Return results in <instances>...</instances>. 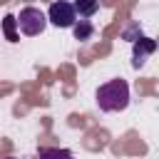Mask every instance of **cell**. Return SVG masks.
<instances>
[{"label":"cell","mask_w":159,"mask_h":159,"mask_svg":"<svg viewBox=\"0 0 159 159\" xmlns=\"http://www.w3.org/2000/svg\"><path fill=\"white\" fill-rule=\"evenodd\" d=\"M129 104V84L124 80H109L97 89V107L102 112H122Z\"/></svg>","instance_id":"cell-1"},{"label":"cell","mask_w":159,"mask_h":159,"mask_svg":"<svg viewBox=\"0 0 159 159\" xmlns=\"http://www.w3.org/2000/svg\"><path fill=\"white\" fill-rule=\"evenodd\" d=\"M15 22H17V27L22 30V35L35 37V35H40V32L45 30L47 17H45V12H42L40 7H22L20 15L15 17Z\"/></svg>","instance_id":"cell-2"},{"label":"cell","mask_w":159,"mask_h":159,"mask_svg":"<svg viewBox=\"0 0 159 159\" xmlns=\"http://www.w3.org/2000/svg\"><path fill=\"white\" fill-rule=\"evenodd\" d=\"M47 20H50L55 27H72L75 20H77L72 2H67V0H55V2L50 5V10H47Z\"/></svg>","instance_id":"cell-3"},{"label":"cell","mask_w":159,"mask_h":159,"mask_svg":"<svg viewBox=\"0 0 159 159\" xmlns=\"http://www.w3.org/2000/svg\"><path fill=\"white\" fill-rule=\"evenodd\" d=\"M132 42H134V47H132V57H134V60H132V62H134V67H142L144 60L157 50V42H154L152 37H142V35H139L137 40H132Z\"/></svg>","instance_id":"cell-4"},{"label":"cell","mask_w":159,"mask_h":159,"mask_svg":"<svg viewBox=\"0 0 159 159\" xmlns=\"http://www.w3.org/2000/svg\"><path fill=\"white\" fill-rule=\"evenodd\" d=\"M72 7H75V15H80V17H92V15L97 12V7H99V0H75Z\"/></svg>","instance_id":"cell-5"},{"label":"cell","mask_w":159,"mask_h":159,"mask_svg":"<svg viewBox=\"0 0 159 159\" xmlns=\"http://www.w3.org/2000/svg\"><path fill=\"white\" fill-rule=\"evenodd\" d=\"M72 35H75V40H80V42H84V40H89L92 35H94V27H92V22H87V20H75V25H72Z\"/></svg>","instance_id":"cell-6"},{"label":"cell","mask_w":159,"mask_h":159,"mask_svg":"<svg viewBox=\"0 0 159 159\" xmlns=\"http://www.w3.org/2000/svg\"><path fill=\"white\" fill-rule=\"evenodd\" d=\"M37 159H75L70 149H57V147H42Z\"/></svg>","instance_id":"cell-7"},{"label":"cell","mask_w":159,"mask_h":159,"mask_svg":"<svg viewBox=\"0 0 159 159\" xmlns=\"http://www.w3.org/2000/svg\"><path fill=\"white\" fill-rule=\"evenodd\" d=\"M15 27H17L15 15H5V17H2V32H5V37H7L10 42H17V40H20L17 32H15Z\"/></svg>","instance_id":"cell-8"},{"label":"cell","mask_w":159,"mask_h":159,"mask_svg":"<svg viewBox=\"0 0 159 159\" xmlns=\"http://www.w3.org/2000/svg\"><path fill=\"white\" fill-rule=\"evenodd\" d=\"M139 37V25H132L124 30V40H137Z\"/></svg>","instance_id":"cell-9"},{"label":"cell","mask_w":159,"mask_h":159,"mask_svg":"<svg viewBox=\"0 0 159 159\" xmlns=\"http://www.w3.org/2000/svg\"><path fill=\"white\" fill-rule=\"evenodd\" d=\"M5 159H17V157H5Z\"/></svg>","instance_id":"cell-10"}]
</instances>
